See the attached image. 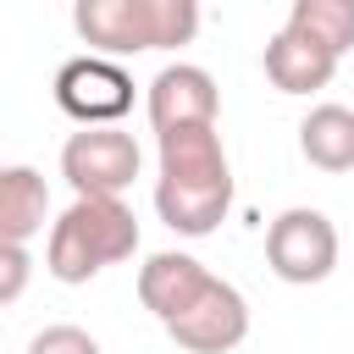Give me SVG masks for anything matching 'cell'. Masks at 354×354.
<instances>
[{"label":"cell","mask_w":354,"mask_h":354,"mask_svg":"<svg viewBox=\"0 0 354 354\" xmlns=\"http://www.w3.org/2000/svg\"><path fill=\"white\" fill-rule=\"evenodd\" d=\"M138 249V221L122 205V194H77L55 221L44 243V271L66 288L100 277L105 266L127 260Z\"/></svg>","instance_id":"1"},{"label":"cell","mask_w":354,"mask_h":354,"mask_svg":"<svg viewBox=\"0 0 354 354\" xmlns=\"http://www.w3.org/2000/svg\"><path fill=\"white\" fill-rule=\"evenodd\" d=\"M266 266L293 282V288H310V282H326L332 266H337V227L310 210V205H293L282 210L271 227H266Z\"/></svg>","instance_id":"2"},{"label":"cell","mask_w":354,"mask_h":354,"mask_svg":"<svg viewBox=\"0 0 354 354\" xmlns=\"http://www.w3.org/2000/svg\"><path fill=\"white\" fill-rule=\"evenodd\" d=\"M55 105L83 127H116V116L133 111V77L122 72V61L72 55L55 72Z\"/></svg>","instance_id":"3"},{"label":"cell","mask_w":354,"mask_h":354,"mask_svg":"<svg viewBox=\"0 0 354 354\" xmlns=\"http://www.w3.org/2000/svg\"><path fill=\"white\" fill-rule=\"evenodd\" d=\"M166 337L177 348H188V354H227V348H238L249 337V299L232 282L210 277L188 299V310H177L166 321Z\"/></svg>","instance_id":"4"},{"label":"cell","mask_w":354,"mask_h":354,"mask_svg":"<svg viewBox=\"0 0 354 354\" xmlns=\"http://www.w3.org/2000/svg\"><path fill=\"white\" fill-rule=\"evenodd\" d=\"M138 144L122 127H83L66 138L61 149V177L72 183V194H122L138 177Z\"/></svg>","instance_id":"5"},{"label":"cell","mask_w":354,"mask_h":354,"mask_svg":"<svg viewBox=\"0 0 354 354\" xmlns=\"http://www.w3.org/2000/svg\"><path fill=\"white\" fill-rule=\"evenodd\" d=\"M149 127L155 133H171V127H216V111H221V94H216V77L194 61H171L149 77Z\"/></svg>","instance_id":"6"},{"label":"cell","mask_w":354,"mask_h":354,"mask_svg":"<svg viewBox=\"0 0 354 354\" xmlns=\"http://www.w3.org/2000/svg\"><path fill=\"white\" fill-rule=\"evenodd\" d=\"M205 282H210V271H205L194 254L160 249V254H149V260L138 266V304L166 326L177 310H188V299H194Z\"/></svg>","instance_id":"7"},{"label":"cell","mask_w":354,"mask_h":354,"mask_svg":"<svg viewBox=\"0 0 354 354\" xmlns=\"http://www.w3.org/2000/svg\"><path fill=\"white\" fill-rule=\"evenodd\" d=\"M160 138V177L155 183H232L227 149L216 127H171Z\"/></svg>","instance_id":"8"},{"label":"cell","mask_w":354,"mask_h":354,"mask_svg":"<svg viewBox=\"0 0 354 354\" xmlns=\"http://www.w3.org/2000/svg\"><path fill=\"white\" fill-rule=\"evenodd\" d=\"M155 210L171 232L205 238L232 210V183H155Z\"/></svg>","instance_id":"9"},{"label":"cell","mask_w":354,"mask_h":354,"mask_svg":"<svg viewBox=\"0 0 354 354\" xmlns=\"http://www.w3.org/2000/svg\"><path fill=\"white\" fill-rule=\"evenodd\" d=\"M332 72H337V55H326L315 39H304L293 28L266 39V77L282 94H315V88L332 83Z\"/></svg>","instance_id":"10"},{"label":"cell","mask_w":354,"mask_h":354,"mask_svg":"<svg viewBox=\"0 0 354 354\" xmlns=\"http://www.w3.org/2000/svg\"><path fill=\"white\" fill-rule=\"evenodd\" d=\"M72 28L88 44V55H138L144 33H138V6L133 0H72Z\"/></svg>","instance_id":"11"},{"label":"cell","mask_w":354,"mask_h":354,"mask_svg":"<svg viewBox=\"0 0 354 354\" xmlns=\"http://www.w3.org/2000/svg\"><path fill=\"white\" fill-rule=\"evenodd\" d=\"M50 221V188L39 166H0V238L28 243Z\"/></svg>","instance_id":"12"},{"label":"cell","mask_w":354,"mask_h":354,"mask_svg":"<svg viewBox=\"0 0 354 354\" xmlns=\"http://www.w3.org/2000/svg\"><path fill=\"white\" fill-rule=\"evenodd\" d=\"M299 149L315 171H354V111L348 105H315L299 122Z\"/></svg>","instance_id":"13"},{"label":"cell","mask_w":354,"mask_h":354,"mask_svg":"<svg viewBox=\"0 0 354 354\" xmlns=\"http://www.w3.org/2000/svg\"><path fill=\"white\" fill-rule=\"evenodd\" d=\"M288 28L315 39L326 55H348L354 50V0H293Z\"/></svg>","instance_id":"14"},{"label":"cell","mask_w":354,"mask_h":354,"mask_svg":"<svg viewBox=\"0 0 354 354\" xmlns=\"http://www.w3.org/2000/svg\"><path fill=\"white\" fill-rule=\"evenodd\" d=\"M144 50H183L199 33V0H133Z\"/></svg>","instance_id":"15"},{"label":"cell","mask_w":354,"mask_h":354,"mask_svg":"<svg viewBox=\"0 0 354 354\" xmlns=\"http://www.w3.org/2000/svg\"><path fill=\"white\" fill-rule=\"evenodd\" d=\"M28 277H33L28 243H6V238H0V304H17V299L28 293Z\"/></svg>","instance_id":"16"},{"label":"cell","mask_w":354,"mask_h":354,"mask_svg":"<svg viewBox=\"0 0 354 354\" xmlns=\"http://www.w3.org/2000/svg\"><path fill=\"white\" fill-rule=\"evenodd\" d=\"M28 354H100V343L83 332V326H44L33 343H28Z\"/></svg>","instance_id":"17"}]
</instances>
